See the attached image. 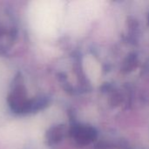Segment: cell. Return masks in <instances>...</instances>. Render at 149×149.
<instances>
[{
    "label": "cell",
    "mask_w": 149,
    "mask_h": 149,
    "mask_svg": "<svg viewBox=\"0 0 149 149\" xmlns=\"http://www.w3.org/2000/svg\"><path fill=\"white\" fill-rule=\"evenodd\" d=\"M32 29L42 36H54L63 23V3L58 1L32 2L28 9Z\"/></svg>",
    "instance_id": "obj_1"
}]
</instances>
